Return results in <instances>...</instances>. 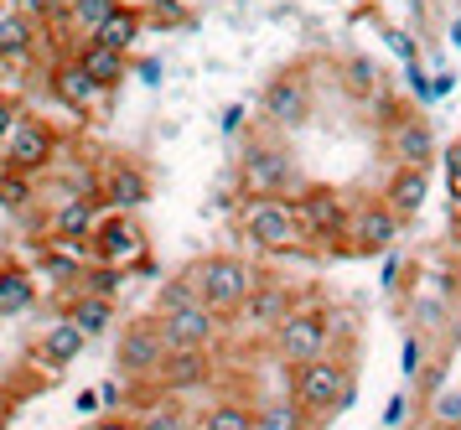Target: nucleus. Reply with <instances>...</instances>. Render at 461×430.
I'll list each match as a JSON object with an SVG mask.
<instances>
[{"label":"nucleus","instance_id":"obj_33","mask_svg":"<svg viewBox=\"0 0 461 430\" xmlns=\"http://www.w3.org/2000/svg\"><path fill=\"white\" fill-rule=\"evenodd\" d=\"M78 290H84V296H104V301H114V296L125 290V270H114V265H88L84 280H78Z\"/></svg>","mask_w":461,"mask_h":430},{"label":"nucleus","instance_id":"obj_11","mask_svg":"<svg viewBox=\"0 0 461 430\" xmlns=\"http://www.w3.org/2000/svg\"><path fill=\"white\" fill-rule=\"evenodd\" d=\"M295 213H301V233L312 239V244H337V239H348V207L337 203V192H321V187H306L301 197H295Z\"/></svg>","mask_w":461,"mask_h":430},{"label":"nucleus","instance_id":"obj_41","mask_svg":"<svg viewBox=\"0 0 461 430\" xmlns=\"http://www.w3.org/2000/svg\"><path fill=\"white\" fill-rule=\"evenodd\" d=\"M16 120H22V109H16V104H11L5 94H0V145L11 141V130H16Z\"/></svg>","mask_w":461,"mask_h":430},{"label":"nucleus","instance_id":"obj_2","mask_svg":"<svg viewBox=\"0 0 461 430\" xmlns=\"http://www.w3.org/2000/svg\"><path fill=\"white\" fill-rule=\"evenodd\" d=\"M187 275H192V286H197V296H203V306H212L218 316H233L254 290L265 286V275L249 260H239V254H203Z\"/></svg>","mask_w":461,"mask_h":430},{"label":"nucleus","instance_id":"obj_37","mask_svg":"<svg viewBox=\"0 0 461 430\" xmlns=\"http://www.w3.org/2000/svg\"><path fill=\"white\" fill-rule=\"evenodd\" d=\"M150 21H161V26H187V5H182V0H156V5H150Z\"/></svg>","mask_w":461,"mask_h":430},{"label":"nucleus","instance_id":"obj_32","mask_svg":"<svg viewBox=\"0 0 461 430\" xmlns=\"http://www.w3.org/2000/svg\"><path fill=\"white\" fill-rule=\"evenodd\" d=\"M203 296H197V286H192V275H176V280H167V286L156 290V316H171V311H187L197 306Z\"/></svg>","mask_w":461,"mask_h":430},{"label":"nucleus","instance_id":"obj_25","mask_svg":"<svg viewBox=\"0 0 461 430\" xmlns=\"http://www.w3.org/2000/svg\"><path fill=\"white\" fill-rule=\"evenodd\" d=\"M37 301V280L16 265H0V316H22Z\"/></svg>","mask_w":461,"mask_h":430},{"label":"nucleus","instance_id":"obj_3","mask_svg":"<svg viewBox=\"0 0 461 430\" xmlns=\"http://www.w3.org/2000/svg\"><path fill=\"white\" fill-rule=\"evenodd\" d=\"M353 363L342 358V352H332V358H316V363H306V369H295V405L306 415H337L353 405Z\"/></svg>","mask_w":461,"mask_h":430},{"label":"nucleus","instance_id":"obj_28","mask_svg":"<svg viewBox=\"0 0 461 430\" xmlns=\"http://www.w3.org/2000/svg\"><path fill=\"white\" fill-rule=\"evenodd\" d=\"M254 430H312V420L291 399H259L254 405Z\"/></svg>","mask_w":461,"mask_h":430},{"label":"nucleus","instance_id":"obj_6","mask_svg":"<svg viewBox=\"0 0 461 430\" xmlns=\"http://www.w3.org/2000/svg\"><path fill=\"white\" fill-rule=\"evenodd\" d=\"M259 114H265L270 130H301V124L312 120V78L301 68L275 73L265 83V94H259Z\"/></svg>","mask_w":461,"mask_h":430},{"label":"nucleus","instance_id":"obj_30","mask_svg":"<svg viewBox=\"0 0 461 430\" xmlns=\"http://www.w3.org/2000/svg\"><path fill=\"white\" fill-rule=\"evenodd\" d=\"M140 430H192V410L176 394H167V399H156V405L140 415Z\"/></svg>","mask_w":461,"mask_h":430},{"label":"nucleus","instance_id":"obj_17","mask_svg":"<svg viewBox=\"0 0 461 430\" xmlns=\"http://www.w3.org/2000/svg\"><path fill=\"white\" fill-rule=\"evenodd\" d=\"M88 332L73 322V316H63V322H52V327L42 332V343H37V358L47 363V373L68 369V363H78V352H84Z\"/></svg>","mask_w":461,"mask_h":430},{"label":"nucleus","instance_id":"obj_38","mask_svg":"<svg viewBox=\"0 0 461 430\" xmlns=\"http://www.w3.org/2000/svg\"><path fill=\"white\" fill-rule=\"evenodd\" d=\"M446 187H451V197L461 203V141H451V151H446Z\"/></svg>","mask_w":461,"mask_h":430},{"label":"nucleus","instance_id":"obj_19","mask_svg":"<svg viewBox=\"0 0 461 430\" xmlns=\"http://www.w3.org/2000/svg\"><path fill=\"white\" fill-rule=\"evenodd\" d=\"M52 94H58L63 104H73L78 114H84V109H94V104L104 99V88L88 78V68H84L78 58H63L58 68H52Z\"/></svg>","mask_w":461,"mask_h":430},{"label":"nucleus","instance_id":"obj_45","mask_svg":"<svg viewBox=\"0 0 461 430\" xmlns=\"http://www.w3.org/2000/svg\"><path fill=\"white\" fill-rule=\"evenodd\" d=\"M384 286H389V290L399 286V254H389V260H384Z\"/></svg>","mask_w":461,"mask_h":430},{"label":"nucleus","instance_id":"obj_16","mask_svg":"<svg viewBox=\"0 0 461 430\" xmlns=\"http://www.w3.org/2000/svg\"><path fill=\"white\" fill-rule=\"evenodd\" d=\"M109 213L99 207V197H63L52 213V239H94Z\"/></svg>","mask_w":461,"mask_h":430},{"label":"nucleus","instance_id":"obj_46","mask_svg":"<svg viewBox=\"0 0 461 430\" xmlns=\"http://www.w3.org/2000/svg\"><path fill=\"white\" fill-rule=\"evenodd\" d=\"M114 399H120V384H114V379H109V384H99V405H114Z\"/></svg>","mask_w":461,"mask_h":430},{"label":"nucleus","instance_id":"obj_26","mask_svg":"<svg viewBox=\"0 0 461 430\" xmlns=\"http://www.w3.org/2000/svg\"><path fill=\"white\" fill-rule=\"evenodd\" d=\"M68 316H73V322H78L88 337H99V332H109V322H114V301L73 290V296H68Z\"/></svg>","mask_w":461,"mask_h":430},{"label":"nucleus","instance_id":"obj_43","mask_svg":"<svg viewBox=\"0 0 461 430\" xmlns=\"http://www.w3.org/2000/svg\"><path fill=\"white\" fill-rule=\"evenodd\" d=\"M239 124H244V104H229L223 109V135H239Z\"/></svg>","mask_w":461,"mask_h":430},{"label":"nucleus","instance_id":"obj_48","mask_svg":"<svg viewBox=\"0 0 461 430\" xmlns=\"http://www.w3.org/2000/svg\"><path fill=\"white\" fill-rule=\"evenodd\" d=\"M456 430H461V425H456Z\"/></svg>","mask_w":461,"mask_h":430},{"label":"nucleus","instance_id":"obj_13","mask_svg":"<svg viewBox=\"0 0 461 430\" xmlns=\"http://www.w3.org/2000/svg\"><path fill=\"white\" fill-rule=\"evenodd\" d=\"M161 332H167L171 352H208L218 343V311L212 306H187V311H171V316H156Z\"/></svg>","mask_w":461,"mask_h":430},{"label":"nucleus","instance_id":"obj_7","mask_svg":"<svg viewBox=\"0 0 461 430\" xmlns=\"http://www.w3.org/2000/svg\"><path fill=\"white\" fill-rule=\"evenodd\" d=\"M171 358V343L161 322H130L120 332V348H114V369L125 373V379H161Z\"/></svg>","mask_w":461,"mask_h":430},{"label":"nucleus","instance_id":"obj_21","mask_svg":"<svg viewBox=\"0 0 461 430\" xmlns=\"http://www.w3.org/2000/svg\"><path fill=\"white\" fill-rule=\"evenodd\" d=\"M37 37H42V26L32 16H22L16 5L0 11V62H26L37 52Z\"/></svg>","mask_w":461,"mask_h":430},{"label":"nucleus","instance_id":"obj_22","mask_svg":"<svg viewBox=\"0 0 461 430\" xmlns=\"http://www.w3.org/2000/svg\"><path fill=\"white\" fill-rule=\"evenodd\" d=\"M73 58L84 62L88 78L99 83L104 94L114 88V83H125V78H130V58H125V52H109V47H99V41H84V47H78Z\"/></svg>","mask_w":461,"mask_h":430},{"label":"nucleus","instance_id":"obj_42","mask_svg":"<svg viewBox=\"0 0 461 430\" xmlns=\"http://www.w3.org/2000/svg\"><path fill=\"white\" fill-rule=\"evenodd\" d=\"M135 73H140L146 83H161V78H167V68H161V58H140V62H135Z\"/></svg>","mask_w":461,"mask_h":430},{"label":"nucleus","instance_id":"obj_29","mask_svg":"<svg viewBox=\"0 0 461 430\" xmlns=\"http://www.w3.org/2000/svg\"><path fill=\"white\" fill-rule=\"evenodd\" d=\"M197 430H254V405L249 399H218V405L197 420Z\"/></svg>","mask_w":461,"mask_h":430},{"label":"nucleus","instance_id":"obj_36","mask_svg":"<svg viewBox=\"0 0 461 430\" xmlns=\"http://www.w3.org/2000/svg\"><path fill=\"white\" fill-rule=\"evenodd\" d=\"M440 430H456L461 425V394H436V405H430Z\"/></svg>","mask_w":461,"mask_h":430},{"label":"nucleus","instance_id":"obj_12","mask_svg":"<svg viewBox=\"0 0 461 430\" xmlns=\"http://www.w3.org/2000/svg\"><path fill=\"white\" fill-rule=\"evenodd\" d=\"M384 145H389L394 171L399 166L430 171V161H436V130H430V120H420V114H399V120L384 130Z\"/></svg>","mask_w":461,"mask_h":430},{"label":"nucleus","instance_id":"obj_18","mask_svg":"<svg viewBox=\"0 0 461 430\" xmlns=\"http://www.w3.org/2000/svg\"><path fill=\"white\" fill-rule=\"evenodd\" d=\"M425 197H430V171H415V166H399L394 177H389V187H384V203H389V213H394L399 224L415 218L420 207H425Z\"/></svg>","mask_w":461,"mask_h":430},{"label":"nucleus","instance_id":"obj_24","mask_svg":"<svg viewBox=\"0 0 461 430\" xmlns=\"http://www.w3.org/2000/svg\"><path fill=\"white\" fill-rule=\"evenodd\" d=\"M342 83H348V94L353 99H363V104H374V99H384L389 88H384V73H378V62L374 58H348L342 62Z\"/></svg>","mask_w":461,"mask_h":430},{"label":"nucleus","instance_id":"obj_1","mask_svg":"<svg viewBox=\"0 0 461 430\" xmlns=\"http://www.w3.org/2000/svg\"><path fill=\"white\" fill-rule=\"evenodd\" d=\"M239 182L249 197H301V166H295V151L275 130H259L244 141V156H239Z\"/></svg>","mask_w":461,"mask_h":430},{"label":"nucleus","instance_id":"obj_5","mask_svg":"<svg viewBox=\"0 0 461 430\" xmlns=\"http://www.w3.org/2000/svg\"><path fill=\"white\" fill-rule=\"evenodd\" d=\"M332 316L321 306H295L285 322H280V332L270 337V348L280 363H295V369H306V363H316V358H332Z\"/></svg>","mask_w":461,"mask_h":430},{"label":"nucleus","instance_id":"obj_27","mask_svg":"<svg viewBox=\"0 0 461 430\" xmlns=\"http://www.w3.org/2000/svg\"><path fill=\"white\" fill-rule=\"evenodd\" d=\"M114 11H120V0H73V5H68V16L58 21V32L68 26V32H84V41H88L109 16H114Z\"/></svg>","mask_w":461,"mask_h":430},{"label":"nucleus","instance_id":"obj_10","mask_svg":"<svg viewBox=\"0 0 461 430\" xmlns=\"http://www.w3.org/2000/svg\"><path fill=\"white\" fill-rule=\"evenodd\" d=\"M94 254H99V265H114V270L146 265V228L135 224V213H109L99 233H94Z\"/></svg>","mask_w":461,"mask_h":430},{"label":"nucleus","instance_id":"obj_23","mask_svg":"<svg viewBox=\"0 0 461 430\" xmlns=\"http://www.w3.org/2000/svg\"><path fill=\"white\" fill-rule=\"evenodd\" d=\"M140 32H146V16H140L135 5H120V11H114V16H109L88 41H99V47H109V52H125L130 58V47L140 41Z\"/></svg>","mask_w":461,"mask_h":430},{"label":"nucleus","instance_id":"obj_4","mask_svg":"<svg viewBox=\"0 0 461 430\" xmlns=\"http://www.w3.org/2000/svg\"><path fill=\"white\" fill-rule=\"evenodd\" d=\"M239 228L259 254H280V249H295L306 233H301V213H295V197H249L239 207Z\"/></svg>","mask_w":461,"mask_h":430},{"label":"nucleus","instance_id":"obj_34","mask_svg":"<svg viewBox=\"0 0 461 430\" xmlns=\"http://www.w3.org/2000/svg\"><path fill=\"white\" fill-rule=\"evenodd\" d=\"M399 369H404V379L415 384V379H425V337L420 332H410L404 337V348H399Z\"/></svg>","mask_w":461,"mask_h":430},{"label":"nucleus","instance_id":"obj_9","mask_svg":"<svg viewBox=\"0 0 461 430\" xmlns=\"http://www.w3.org/2000/svg\"><path fill=\"white\" fill-rule=\"evenodd\" d=\"M295 311V296L291 286H280V280H265V286L254 290L244 306L233 311V332L239 337H275L280 332V322Z\"/></svg>","mask_w":461,"mask_h":430},{"label":"nucleus","instance_id":"obj_35","mask_svg":"<svg viewBox=\"0 0 461 430\" xmlns=\"http://www.w3.org/2000/svg\"><path fill=\"white\" fill-rule=\"evenodd\" d=\"M68 5H73V0H16V11H22V16H32L37 26H42V21H52V26H58V21L68 16Z\"/></svg>","mask_w":461,"mask_h":430},{"label":"nucleus","instance_id":"obj_47","mask_svg":"<svg viewBox=\"0 0 461 430\" xmlns=\"http://www.w3.org/2000/svg\"><path fill=\"white\" fill-rule=\"evenodd\" d=\"M451 41H456V47H461V21H451Z\"/></svg>","mask_w":461,"mask_h":430},{"label":"nucleus","instance_id":"obj_40","mask_svg":"<svg viewBox=\"0 0 461 430\" xmlns=\"http://www.w3.org/2000/svg\"><path fill=\"white\" fill-rule=\"evenodd\" d=\"M404 78H410V94H415V99H436V83H425V68H420V62L404 68Z\"/></svg>","mask_w":461,"mask_h":430},{"label":"nucleus","instance_id":"obj_31","mask_svg":"<svg viewBox=\"0 0 461 430\" xmlns=\"http://www.w3.org/2000/svg\"><path fill=\"white\" fill-rule=\"evenodd\" d=\"M32 197H37V177H22V171H5L0 166V207L5 213H26Z\"/></svg>","mask_w":461,"mask_h":430},{"label":"nucleus","instance_id":"obj_44","mask_svg":"<svg viewBox=\"0 0 461 430\" xmlns=\"http://www.w3.org/2000/svg\"><path fill=\"white\" fill-rule=\"evenodd\" d=\"M404 410H410V399H404V394H394V399H389V410H384V425H399V420H404Z\"/></svg>","mask_w":461,"mask_h":430},{"label":"nucleus","instance_id":"obj_14","mask_svg":"<svg viewBox=\"0 0 461 430\" xmlns=\"http://www.w3.org/2000/svg\"><path fill=\"white\" fill-rule=\"evenodd\" d=\"M99 203L109 213H140L150 203V177L135 161H109L99 177Z\"/></svg>","mask_w":461,"mask_h":430},{"label":"nucleus","instance_id":"obj_8","mask_svg":"<svg viewBox=\"0 0 461 430\" xmlns=\"http://www.w3.org/2000/svg\"><path fill=\"white\" fill-rule=\"evenodd\" d=\"M52 161H58V135H52V124L22 114L16 130H11V141L0 145V166H5V171H22V177H37V171H47Z\"/></svg>","mask_w":461,"mask_h":430},{"label":"nucleus","instance_id":"obj_39","mask_svg":"<svg viewBox=\"0 0 461 430\" xmlns=\"http://www.w3.org/2000/svg\"><path fill=\"white\" fill-rule=\"evenodd\" d=\"M440 316H446V311H440V301H415V322H420V337H425V332H436V322Z\"/></svg>","mask_w":461,"mask_h":430},{"label":"nucleus","instance_id":"obj_20","mask_svg":"<svg viewBox=\"0 0 461 430\" xmlns=\"http://www.w3.org/2000/svg\"><path fill=\"white\" fill-rule=\"evenodd\" d=\"M208 373H212V358H208V352H171L156 384L182 399L187 389H203V384H208Z\"/></svg>","mask_w":461,"mask_h":430},{"label":"nucleus","instance_id":"obj_15","mask_svg":"<svg viewBox=\"0 0 461 430\" xmlns=\"http://www.w3.org/2000/svg\"><path fill=\"white\" fill-rule=\"evenodd\" d=\"M394 239H399V218L389 213L384 197L353 207V218H348V244H353L357 254H384V249H394Z\"/></svg>","mask_w":461,"mask_h":430}]
</instances>
